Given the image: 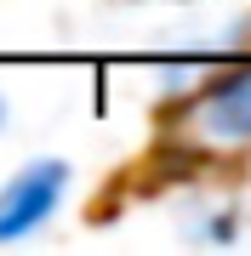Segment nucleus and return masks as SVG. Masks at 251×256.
Masks as SVG:
<instances>
[{
  "label": "nucleus",
  "mask_w": 251,
  "mask_h": 256,
  "mask_svg": "<svg viewBox=\"0 0 251 256\" xmlns=\"http://www.w3.org/2000/svg\"><path fill=\"white\" fill-rule=\"evenodd\" d=\"M0 120H6V102H0Z\"/></svg>",
  "instance_id": "nucleus-3"
},
{
  "label": "nucleus",
  "mask_w": 251,
  "mask_h": 256,
  "mask_svg": "<svg viewBox=\"0 0 251 256\" xmlns=\"http://www.w3.org/2000/svg\"><path fill=\"white\" fill-rule=\"evenodd\" d=\"M188 131H194L200 148H251V63L223 74V80L194 102Z\"/></svg>",
  "instance_id": "nucleus-2"
},
{
  "label": "nucleus",
  "mask_w": 251,
  "mask_h": 256,
  "mask_svg": "<svg viewBox=\"0 0 251 256\" xmlns=\"http://www.w3.org/2000/svg\"><path fill=\"white\" fill-rule=\"evenodd\" d=\"M69 182H75L69 160H29L23 171L0 188V245H18V239L40 234L57 216Z\"/></svg>",
  "instance_id": "nucleus-1"
}]
</instances>
